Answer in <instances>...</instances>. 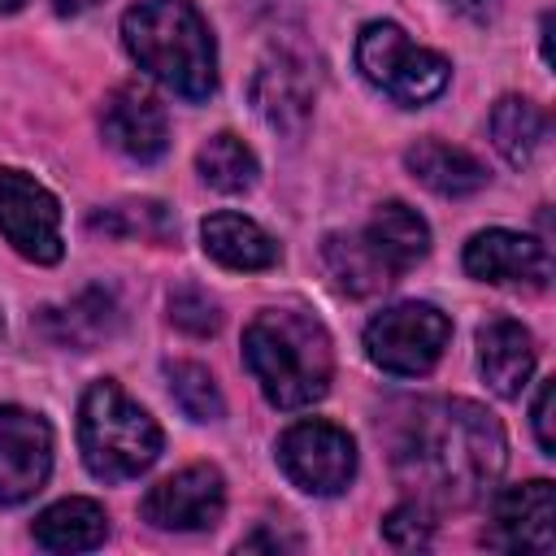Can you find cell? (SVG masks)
Instances as JSON below:
<instances>
[{
	"mask_svg": "<svg viewBox=\"0 0 556 556\" xmlns=\"http://www.w3.org/2000/svg\"><path fill=\"white\" fill-rule=\"evenodd\" d=\"M395 478L417 491L421 504L469 508L495 491L508 439L504 426L473 400H421L400 421Z\"/></svg>",
	"mask_w": 556,
	"mask_h": 556,
	"instance_id": "6da1fadb",
	"label": "cell"
},
{
	"mask_svg": "<svg viewBox=\"0 0 556 556\" xmlns=\"http://www.w3.org/2000/svg\"><path fill=\"white\" fill-rule=\"evenodd\" d=\"M243 361L274 408H308L330 391L334 352L304 308H261L243 330Z\"/></svg>",
	"mask_w": 556,
	"mask_h": 556,
	"instance_id": "7a4b0ae2",
	"label": "cell"
},
{
	"mask_svg": "<svg viewBox=\"0 0 556 556\" xmlns=\"http://www.w3.org/2000/svg\"><path fill=\"white\" fill-rule=\"evenodd\" d=\"M122 43L174 96L208 100L217 91V43L191 0H139L122 17Z\"/></svg>",
	"mask_w": 556,
	"mask_h": 556,
	"instance_id": "3957f363",
	"label": "cell"
},
{
	"mask_svg": "<svg viewBox=\"0 0 556 556\" xmlns=\"http://www.w3.org/2000/svg\"><path fill=\"white\" fill-rule=\"evenodd\" d=\"M161 443L165 439H161L156 417L139 400H130L113 378H100L83 391L78 447H83V465L100 482L139 478L161 456Z\"/></svg>",
	"mask_w": 556,
	"mask_h": 556,
	"instance_id": "277c9868",
	"label": "cell"
},
{
	"mask_svg": "<svg viewBox=\"0 0 556 556\" xmlns=\"http://www.w3.org/2000/svg\"><path fill=\"white\" fill-rule=\"evenodd\" d=\"M356 70L369 87H378L382 96H391L404 109L430 104L447 78L452 65L443 52L413 43L395 22H365L356 35Z\"/></svg>",
	"mask_w": 556,
	"mask_h": 556,
	"instance_id": "5b68a950",
	"label": "cell"
},
{
	"mask_svg": "<svg viewBox=\"0 0 556 556\" xmlns=\"http://www.w3.org/2000/svg\"><path fill=\"white\" fill-rule=\"evenodd\" d=\"M447 339H452L447 313H439L434 304H421V300H404V304L382 308L365 326V356L382 374L417 378L439 365V356L447 352Z\"/></svg>",
	"mask_w": 556,
	"mask_h": 556,
	"instance_id": "8992f818",
	"label": "cell"
},
{
	"mask_svg": "<svg viewBox=\"0 0 556 556\" xmlns=\"http://www.w3.org/2000/svg\"><path fill=\"white\" fill-rule=\"evenodd\" d=\"M278 465L304 495H339L356 478V443L334 421H295L278 439Z\"/></svg>",
	"mask_w": 556,
	"mask_h": 556,
	"instance_id": "52a82bcc",
	"label": "cell"
},
{
	"mask_svg": "<svg viewBox=\"0 0 556 556\" xmlns=\"http://www.w3.org/2000/svg\"><path fill=\"white\" fill-rule=\"evenodd\" d=\"M0 235L9 239L17 256L35 265H56L65 252L56 195L30 174L9 169V165H0Z\"/></svg>",
	"mask_w": 556,
	"mask_h": 556,
	"instance_id": "ba28073f",
	"label": "cell"
},
{
	"mask_svg": "<svg viewBox=\"0 0 556 556\" xmlns=\"http://www.w3.org/2000/svg\"><path fill=\"white\" fill-rule=\"evenodd\" d=\"M143 521L156 530H213L226 513V478L217 465H187L169 478H161L143 504H139Z\"/></svg>",
	"mask_w": 556,
	"mask_h": 556,
	"instance_id": "9c48e42d",
	"label": "cell"
},
{
	"mask_svg": "<svg viewBox=\"0 0 556 556\" xmlns=\"http://www.w3.org/2000/svg\"><path fill=\"white\" fill-rule=\"evenodd\" d=\"M482 543L500 547V552H539V556H547L556 547V491H552V482L534 478V482L495 491Z\"/></svg>",
	"mask_w": 556,
	"mask_h": 556,
	"instance_id": "30bf717a",
	"label": "cell"
},
{
	"mask_svg": "<svg viewBox=\"0 0 556 556\" xmlns=\"http://www.w3.org/2000/svg\"><path fill=\"white\" fill-rule=\"evenodd\" d=\"M52 473V426L17 404H0V504H26Z\"/></svg>",
	"mask_w": 556,
	"mask_h": 556,
	"instance_id": "8fae6325",
	"label": "cell"
},
{
	"mask_svg": "<svg viewBox=\"0 0 556 556\" xmlns=\"http://www.w3.org/2000/svg\"><path fill=\"white\" fill-rule=\"evenodd\" d=\"M465 274L478 282H495V287H543L552 274V256L539 239L491 226L478 230L465 243Z\"/></svg>",
	"mask_w": 556,
	"mask_h": 556,
	"instance_id": "7c38bea8",
	"label": "cell"
},
{
	"mask_svg": "<svg viewBox=\"0 0 556 556\" xmlns=\"http://www.w3.org/2000/svg\"><path fill=\"white\" fill-rule=\"evenodd\" d=\"M100 130H104V143L113 152H122L126 161H139V165L165 156V148H169V117H165L161 100L135 83L117 87L104 100Z\"/></svg>",
	"mask_w": 556,
	"mask_h": 556,
	"instance_id": "4fadbf2b",
	"label": "cell"
},
{
	"mask_svg": "<svg viewBox=\"0 0 556 556\" xmlns=\"http://www.w3.org/2000/svg\"><path fill=\"white\" fill-rule=\"evenodd\" d=\"M252 104L265 126L282 135H300L313 113V78L291 56H269L252 78Z\"/></svg>",
	"mask_w": 556,
	"mask_h": 556,
	"instance_id": "5bb4252c",
	"label": "cell"
},
{
	"mask_svg": "<svg viewBox=\"0 0 556 556\" xmlns=\"http://www.w3.org/2000/svg\"><path fill=\"white\" fill-rule=\"evenodd\" d=\"M478 369L486 387L504 400L521 395V387L534 374V339L513 317H491L478 326Z\"/></svg>",
	"mask_w": 556,
	"mask_h": 556,
	"instance_id": "9a60e30c",
	"label": "cell"
},
{
	"mask_svg": "<svg viewBox=\"0 0 556 556\" xmlns=\"http://www.w3.org/2000/svg\"><path fill=\"white\" fill-rule=\"evenodd\" d=\"M404 165L421 187H430L434 195H447V200H460V195H473L486 187V165L473 152L443 143V139H417L404 152Z\"/></svg>",
	"mask_w": 556,
	"mask_h": 556,
	"instance_id": "2e32d148",
	"label": "cell"
},
{
	"mask_svg": "<svg viewBox=\"0 0 556 556\" xmlns=\"http://www.w3.org/2000/svg\"><path fill=\"white\" fill-rule=\"evenodd\" d=\"M200 239H204V252L226 269H248L252 274V269L278 265V256H282L278 239L243 213H208L200 222Z\"/></svg>",
	"mask_w": 556,
	"mask_h": 556,
	"instance_id": "e0dca14e",
	"label": "cell"
},
{
	"mask_svg": "<svg viewBox=\"0 0 556 556\" xmlns=\"http://www.w3.org/2000/svg\"><path fill=\"white\" fill-rule=\"evenodd\" d=\"M365 239L378 248V256L391 265V274H408L417 261H426L430 252V226L417 208L400 204V200H387L374 208L369 226H365Z\"/></svg>",
	"mask_w": 556,
	"mask_h": 556,
	"instance_id": "ac0fdd59",
	"label": "cell"
},
{
	"mask_svg": "<svg viewBox=\"0 0 556 556\" xmlns=\"http://www.w3.org/2000/svg\"><path fill=\"white\" fill-rule=\"evenodd\" d=\"M35 543L48 547V552H91L104 543L109 534V513L96 504V500H83V495H70V500H56L52 508H43L30 526Z\"/></svg>",
	"mask_w": 556,
	"mask_h": 556,
	"instance_id": "d6986e66",
	"label": "cell"
},
{
	"mask_svg": "<svg viewBox=\"0 0 556 556\" xmlns=\"http://www.w3.org/2000/svg\"><path fill=\"white\" fill-rule=\"evenodd\" d=\"M321 261H326V274L334 278V287L348 295H378L395 282L391 265L378 256V248L365 239V230L361 235H326Z\"/></svg>",
	"mask_w": 556,
	"mask_h": 556,
	"instance_id": "ffe728a7",
	"label": "cell"
},
{
	"mask_svg": "<svg viewBox=\"0 0 556 556\" xmlns=\"http://www.w3.org/2000/svg\"><path fill=\"white\" fill-rule=\"evenodd\" d=\"M113 326H117V304H113L109 291H83L70 304L43 313L48 339L61 343V348H78V352H87L100 339H109Z\"/></svg>",
	"mask_w": 556,
	"mask_h": 556,
	"instance_id": "44dd1931",
	"label": "cell"
},
{
	"mask_svg": "<svg viewBox=\"0 0 556 556\" xmlns=\"http://www.w3.org/2000/svg\"><path fill=\"white\" fill-rule=\"evenodd\" d=\"M491 143L508 165H530L547 143V113L526 96H504L491 109Z\"/></svg>",
	"mask_w": 556,
	"mask_h": 556,
	"instance_id": "7402d4cb",
	"label": "cell"
},
{
	"mask_svg": "<svg viewBox=\"0 0 556 556\" xmlns=\"http://www.w3.org/2000/svg\"><path fill=\"white\" fill-rule=\"evenodd\" d=\"M195 169H200V178H204L213 191H226V195L248 191V187L256 182V174H261L256 152H252L239 135H230V130L213 135V139L195 152Z\"/></svg>",
	"mask_w": 556,
	"mask_h": 556,
	"instance_id": "603a6c76",
	"label": "cell"
},
{
	"mask_svg": "<svg viewBox=\"0 0 556 556\" xmlns=\"http://www.w3.org/2000/svg\"><path fill=\"white\" fill-rule=\"evenodd\" d=\"M91 230H104L113 239H148V243H169L178 235L174 213L161 200H126L91 213Z\"/></svg>",
	"mask_w": 556,
	"mask_h": 556,
	"instance_id": "cb8c5ba5",
	"label": "cell"
},
{
	"mask_svg": "<svg viewBox=\"0 0 556 556\" xmlns=\"http://www.w3.org/2000/svg\"><path fill=\"white\" fill-rule=\"evenodd\" d=\"M165 382H169L174 404H178L191 421H222L226 400H222V391H217V382H213V374H208L204 365H195V361H174V365H165Z\"/></svg>",
	"mask_w": 556,
	"mask_h": 556,
	"instance_id": "d4e9b609",
	"label": "cell"
},
{
	"mask_svg": "<svg viewBox=\"0 0 556 556\" xmlns=\"http://www.w3.org/2000/svg\"><path fill=\"white\" fill-rule=\"evenodd\" d=\"M434 534V521H430V508L421 500H408V504H395L387 517H382V539L400 552H413V547H426Z\"/></svg>",
	"mask_w": 556,
	"mask_h": 556,
	"instance_id": "484cf974",
	"label": "cell"
},
{
	"mask_svg": "<svg viewBox=\"0 0 556 556\" xmlns=\"http://www.w3.org/2000/svg\"><path fill=\"white\" fill-rule=\"evenodd\" d=\"M169 321H174L178 330L204 339V334H213V330L222 326V313H217V304H213L200 287H178V291L169 295Z\"/></svg>",
	"mask_w": 556,
	"mask_h": 556,
	"instance_id": "4316f807",
	"label": "cell"
},
{
	"mask_svg": "<svg viewBox=\"0 0 556 556\" xmlns=\"http://www.w3.org/2000/svg\"><path fill=\"white\" fill-rule=\"evenodd\" d=\"M552 400H556V387L552 378L539 382V395H534V408H530V421H534V439L547 456H556V430H552Z\"/></svg>",
	"mask_w": 556,
	"mask_h": 556,
	"instance_id": "83f0119b",
	"label": "cell"
},
{
	"mask_svg": "<svg viewBox=\"0 0 556 556\" xmlns=\"http://www.w3.org/2000/svg\"><path fill=\"white\" fill-rule=\"evenodd\" d=\"M256 547H278V552H282V547H291V552H295V547H300V539H295V534H282V530H274V526H261L256 534L239 539V552H256Z\"/></svg>",
	"mask_w": 556,
	"mask_h": 556,
	"instance_id": "f1b7e54d",
	"label": "cell"
},
{
	"mask_svg": "<svg viewBox=\"0 0 556 556\" xmlns=\"http://www.w3.org/2000/svg\"><path fill=\"white\" fill-rule=\"evenodd\" d=\"M460 17H469V22H491L495 13H500V0H447Z\"/></svg>",
	"mask_w": 556,
	"mask_h": 556,
	"instance_id": "f546056e",
	"label": "cell"
},
{
	"mask_svg": "<svg viewBox=\"0 0 556 556\" xmlns=\"http://www.w3.org/2000/svg\"><path fill=\"white\" fill-rule=\"evenodd\" d=\"M91 4H100V0H56V13H61V17H78V13H87Z\"/></svg>",
	"mask_w": 556,
	"mask_h": 556,
	"instance_id": "4dcf8cb0",
	"label": "cell"
},
{
	"mask_svg": "<svg viewBox=\"0 0 556 556\" xmlns=\"http://www.w3.org/2000/svg\"><path fill=\"white\" fill-rule=\"evenodd\" d=\"M539 43H543V61L552 65V13H543V39Z\"/></svg>",
	"mask_w": 556,
	"mask_h": 556,
	"instance_id": "1f68e13d",
	"label": "cell"
},
{
	"mask_svg": "<svg viewBox=\"0 0 556 556\" xmlns=\"http://www.w3.org/2000/svg\"><path fill=\"white\" fill-rule=\"evenodd\" d=\"M22 4H26V0H0V17H4V13H17Z\"/></svg>",
	"mask_w": 556,
	"mask_h": 556,
	"instance_id": "d6a6232c",
	"label": "cell"
}]
</instances>
